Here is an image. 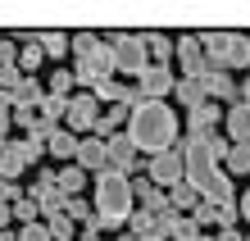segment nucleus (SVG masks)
<instances>
[{"instance_id": "1", "label": "nucleus", "mask_w": 250, "mask_h": 241, "mask_svg": "<svg viewBox=\"0 0 250 241\" xmlns=\"http://www.w3.org/2000/svg\"><path fill=\"white\" fill-rule=\"evenodd\" d=\"M127 137H132V146H137L146 159L173 150L178 146V114H173V105L141 100L137 110H132V118H127Z\"/></svg>"}, {"instance_id": "2", "label": "nucleus", "mask_w": 250, "mask_h": 241, "mask_svg": "<svg viewBox=\"0 0 250 241\" xmlns=\"http://www.w3.org/2000/svg\"><path fill=\"white\" fill-rule=\"evenodd\" d=\"M137 209V196H132V177H123L119 169L96 173V223L105 228H123Z\"/></svg>"}, {"instance_id": "3", "label": "nucleus", "mask_w": 250, "mask_h": 241, "mask_svg": "<svg viewBox=\"0 0 250 241\" xmlns=\"http://www.w3.org/2000/svg\"><path fill=\"white\" fill-rule=\"evenodd\" d=\"M182 150H187V182L196 187L200 200H205V191H209V182L218 177V164L228 159L232 141L209 132V137H182Z\"/></svg>"}, {"instance_id": "4", "label": "nucleus", "mask_w": 250, "mask_h": 241, "mask_svg": "<svg viewBox=\"0 0 250 241\" xmlns=\"http://www.w3.org/2000/svg\"><path fill=\"white\" fill-rule=\"evenodd\" d=\"M114 68L137 78V73L150 64V50H146V32H114Z\"/></svg>"}, {"instance_id": "5", "label": "nucleus", "mask_w": 250, "mask_h": 241, "mask_svg": "<svg viewBox=\"0 0 250 241\" xmlns=\"http://www.w3.org/2000/svg\"><path fill=\"white\" fill-rule=\"evenodd\" d=\"M114 73H119V68H114V46H109V41H100V46H96L91 55H82V59H73V78H78V82L86 87V91H91L96 82H105V78H114Z\"/></svg>"}, {"instance_id": "6", "label": "nucleus", "mask_w": 250, "mask_h": 241, "mask_svg": "<svg viewBox=\"0 0 250 241\" xmlns=\"http://www.w3.org/2000/svg\"><path fill=\"white\" fill-rule=\"evenodd\" d=\"M146 177H150L155 187H164V191H168V187H178V182H187V150H182V141L146 164Z\"/></svg>"}, {"instance_id": "7", "label": "nucleus", "mask_w": 250, "mask_h": 241, "mask_svg": "<svg viewBox=\"0 0 250 241\" xmlns=\"http://www.w3.org/2000/svg\"><path fill=\"white\" fill-rule=\"evenodd\" d=\"M64 123H68V132H78V137H82V132H96V123H100V100L91 91H73Z\"/></svg>"}, {"instance_id": "8", "label": "nucleus", "mask_w": 250, "mask_h": 241, "mask_svg": "<svg viewBox=\"0 0 250 241\" xmlns=\"http://www.w3.org/2000/svg\"><path fill=\"white\" fill-rule=\"evenodd\" d=\"M137 87H141L146 100H164V96H173V87H178V73L168 64H146L137 73Z\"/></svg>"}, {"instance_id": "9", "label": "nucleus", "mask_w": 250, "mask_h": 241, "mask_svg": "<svg viewBox=\"0 0 250 241\" xmlns=\"http://www.w3.org/2000/svg\"><path fill=\"white\" fill-rule=\"evenodd\" d=\"M105 150H109V169H119L123 177H132L141 169V150L132 146L127 132H114V137H105Z\"/></svg>"}, {"instance_id": "10", "label": "nucleus", "mask_w": 250, "mask_h": 241, "mask_svg": "<svg viewBox=\"0 0 250 241\" xmlns=\"http://www.w3.org/2000/svg\"><path fill=\"white\" fill-rule=\"evenodd\" d=\"M200 87H205V100L223 105V110L241 100V87H237V78H232L228 68H223V73H205V78H200Z\"/></svg>"}, {"instance_id": "11", "label": "nucleus", "mask_w": 250, "mask_h": 241, "mask_svg": "<svg viewBox=\"0 0 250 241\" xmlns=\"http://www.w3.org/2000/svg\"><path fill=\"white\" fill-rule=\"evenodd\" d=\"M32 200L41 209V219H50V214H60V209H64V196H60V187H55V173H37Z\"/></svg>"}, {"instance_id": "12", "label": "nucleus", "mask_w": 250, "mask_h": 241, "mask_svg": "<svg viewBox=\"0 0 250 241\" xmlns=\"http://www.w3.org/2000/svg\"><path fill=\"white\" fill-rule=\"evenodd\" d=\"M73 164H78V169H86V173H105L109 169V150H105V141H100V137H82V146H78V159H73Z\"/></svg>"}, {"instance_id": "13", "label": "nucleus", "mask_w": 250, "mask_h": 241, "mask_svg": "<svg viewBox=\"0 0 250 241\" xmlns=\"http://www.w3.org/2000/svg\"><path fill=\"white\" fill-rule=\"evenodd\" d=\"M223 123H228V141L232 146H250V105L237 100L223 110Z\"/></svg>"}, {"instance_id": "14", "label": "nucleus", "mask_w": 250, "mask_h": 241, "mask_svg": "<svg viewBox=\"0 0 250 241\" xmlns=\"http://www.w3.org/2000/svg\"><path fill=\"white\" fill-rule=\"evenodd\" d=\"M132 196L141 200V209H150V214H168V191L164 187H155L150 177H132Z\"/></svg>"}, {"instance_id": "15", "label": "nucleus", "mask_w": 250, "mask_h": 241, "mask_svg": "<svg viewBox=\"0 0 250 241\" xmlns=\"http://www.w3.org/2000/svg\"><path fill=\"white\" fill-rule=\"evenodd\" d=\"M218 118H223V105L205 100L200 110H191V114H187V137H209V132L218 128Z\"/></svg>"}, {"instance_id": "16", "label": "nucleus", "mask_w": 250, "mask_h": 241, "mask_svg": "<svg viewBox=\"0 0 250 241\" xmlns=\"http://www.w3.org/2000/svg\"><path fill=\"white\" fill-rule=\"evenodd\" d=\"M23 169H27L23 141H5V150H0V177H5V182H19Z\"/></svg>"}, {"instance_id": "17", "label": "nucleus", "mask_w": 250, "mask_h": 241, "mask_svg": "<svg viewBox=\"0 0 250 241\" xmlns=\"http://www.w3.org/2000/svg\"><path fill=\"white\" fill-rule=\"evenodd\" d=\"M228 46H232V32H200V50L214 68H228Z\"/></svg>"}, {"instance_id": "18", "label": "nucleus", "mask_w": 250, "mask_h": 241, "mask_svg": "<svg viewBox=\"0 0 250 241\" xmlns=\"http://www.w3.org/2000/svg\"><path fill=\"white\" fill-rule=\"evenodd\" d=\"M78 146H82V137L68 132V128H55L50 137H46V150H50L55 159H78Z\"/></svg>"}, {"instance_id": "19", "label": "nucleus", "mask_w": 250, "mask_h": 241, "mask_svg": "<svg viewBox=\"0 0 250 241\" xmlns=\"http://www.w3.org/2000/svg\"><path fill=\"white\" fill-rule=\"evenodd\" d=\"M146 50H150V64H168L178 55V41L164 37V32H146Z\"/></svg>"}, {"instance_id": "20", "label": "nucleus", "mask_w": 250, "mask_h": 241, "mask_svg": "<svg viewBox=\"0 0 250 241\" xmlns=\"http://www.w3.org/2000/svg\"><path fill=\"white\" fill-rule=\"evenodd\" d=\"M55 187H60V196L68 200V196H78L86 187V169H78V164H64V173H55Z\"/></svg>"}, {"instance_id": "21", "label": "nucleus", "mask_w": 250, "mask_h": 241, "mask_svg": "<svg viewBox=\"0 0 250 241\" xmlns=\"http://www.w3.org/2000/svg\"><path fill=\"white\" fill-rule=\"evenodd\" d=\"M168 205L178 209V214H191V209L200 205V191L191 187V182H178V187H168Z\"/></svg>"}, {"instance_id": "22", "label": "nucleus", "mask_w": 250, "mask_h": 241, "mask_svg": "<svg viewBox=\"0 0 250 241\" xmlns=\"http://www.w3.org/2000/svg\"><path fill=\"white\" fill-rule=\"evenodd\" d=\"M173 91H178V105H182L187 114L205 105V87H200V82H191V78H178V87H173Z\"/></svg>"}, {"instance_id": "23", "label": "nucleus", "mask_w": 250, "mask_h": 241, "mask_svg": "<svg viewBox=\"0 0 250 241\" xmlns=\"http://www.w3.org/2000/svg\"><path fill=\"white\" fill-rule=\"evenodd\" d=\"M205 228H200V223L196 219H191V214H178V209H173V228H168V241H196Z\"/></svg>"}, {"instance_id": "24", "label": "nucleus", "mask_w": 250, "mask_h": 241, "mask_svg": "<svg viewBox=\"0 0 250 241\" xmlns=\"http://www.w3.org/2000/svg\"><path fill=\"white\" fill-rule=\"evenodd\" d=\"M91 96H96L100 105H123V96H127V82H119V78H105V82H96V87H91Z\"/></svg>"}, {"instance_id": "25", "label": "nucleus", "mask_w": 250, "mask_h": 241, "mask_svg": "<svg viewBox=\"0 0 250 241\" xmlns=\"http://www.w3.org/2000/svg\"><path fill=\"white\" fill-rule=\"evenodd\" d=\"M41 59H46V50H41V46H37V41H32V37H27V41H23V46H19V68L27 73V78H37V68H41Z\"/></svg>"}, {"instance_id": "26", "label": "nucleus", "mask_w": 250, "mask_h": 241, "mask_svg": "<svg viewBox=\"0 0 250 241\" xmlns=\"http://www.w3.org/2000/svg\"><path fill=\"white\" fill-rule=\"evenodd\" d=\"M64 214H68L73 223H82V228H86V223H96V205H86L82 196H68V200H64ZM96 228H100V223H96Z\"/></svg>"}, {"instance_id": "27", "label": "nucleus", "mask_w": 250, "mask_h": 241, "mask_svg": "<svg viewBox=\"0 0 250 241\" xmlns=\"http://www.w3.org/2000/svg\"><path fill=\"white\" fill-rule=\"evenodd\" d=\"M41 100H46V91H41L37 78H23L19 87H14V105H32V110H37Z\"/></svg>"}, {"instance_id": "28", "label": "nucleus", "mask_w": 250, "mask_h": 241, "mask_svg": "<svg viewBox=\"0 0 250 241\" xmlns=\"http://www.w3.org/2000/svg\"><path fill=\"white\" fill-rule=\"evenodd\" d=\"M223 173H228V177H241V173H250V146H232V150H228Z\"/></svg>"}, {"instance_id": "29", "label": "nucleus", "mask_w": 250, "mask_h": 241, "mask_svg": "<svg viewBox=\"0 0 250 241\" xmlns=\"http://www.w3.org/2000/svg\"><path fill=\"white\" fill-rule=\"evenodd\" d=\"M228 68H250V37L232 32V46H228Z\"/></svg>"}, {"instance_id": "30", "label": "nucleus", "mask_w": 250, "mask_h": 241, "mask_svg": "<svg viewBox=\"0 0 250 241\" xmlns=\"http://www.w3.org/2000/svg\"><path fill=\"white\" fill-rule=\"evenodd\" d=\"M37 46L46 50L50 59H64V55H68V37H64V32H37Z\"/></svg>"}, {"instance_id": "31", "label": "nucleus", "mask_w": 250, "mask_h": 241, "mask_svg": "<svg viewBox=\"0 0 250 241\" xmlns=\"http://www.w3.org/2000/svg\"><path fill=\"white\" fill-rule=\"evenodd\" d=\"M37 110H41V118H50V123H64V114H68V96H50V91H46V100H41Z\"/></svg>"}, {"instance_id": "32", "label": "nucleus", "mask_w": 250, "mask_h": 241, "mask_svg": "<svg viewBox=\"0 0 250 241\" xmlns=\"http://www.w3.org/2000/svg\"><path fill=\"white\" fill-rule=\"evenodd\" d=\"M46 228H50V237H55V241H78V237H73V219L64 214V209L46 219Z\"/></svg>"}, {"instance_id": "33", "label": "nucleus", "mask_w": 250, "mask_h": 241, "mask_svg": "<svg viewBox=\"0 0 250 241\" xmlns=\"http://www.w3.org/2000/svg\"><path fill=\"white\" fill-rule=\"evenodd\" d=\"M68 46H73V59H82V55H91V50L100 46V37H96V32H73Z\"/></svg>"}, {"instance_id": "34", "label": "nucleus", "mask_w": 250, "mask_h": 241, "mask_svg": "<svg viewBox=\"0 0 250 241\" xmlns=\"http://www.w3.org/2000/svg\"><path fill=\"white\" fill-rule=\"evenodd\" d=\"M73 87H78V78H73L68 68H60V73H50V96H68Z\"/></svg>"}, {"instance_id": "35", "label": "nucleus", "mask_w": 250, "mask_h": 241, "mask_svg": "<svg viewBox=\"0 0 250 241\" xmlns=\"http://www.w3.org/2000/svg\"><path fill=\"white\" fill-rule=\"evenodd\" d=\"M19 241H55V237H50L46 223L37 219V223H23V228H19Z\"/></svg>"}, {"instance_id": "36", "label": "nucleus", "mask_w": 250, "mask_h": 241, "mask_svg": "<svg viewBox=\"0 0 250 241\" xmlns=\"http://www.w3.org/2000/svg\"><path fill=\"white\" fill-rule=\"evenodd\" d=\"M14 219H19V223H37V219H41L37 200H14Z\"/></svg>"}, {"instance_id": "37", "label": "nucleus", "mask_w": 250, "mask_h": 241, "mask_svg": "<svg viewBox=\"0 0 250 241\" xmlns=\"http://www.w3.org/2000/svg\"><path fill=\"white\" fill-rule=\"evenodd\" d=\"M32 123H37V110H32V105H14V128L32 132Z\"/></svg>"}, {"instance_id": "38", "label": "nucleus", "mask_w": 250, "mask_h": 241, "mask_svg": "<svg viewBox=\"0 0 250 241\" xmlns=\"http://www.w3.org/2000/svg\"><path fill=\"white\" fill-rule=\"evenodd\" d=\"M23 155H27V164H37L41 155H46V141L41 137H23Z\"/></svg>"}, {"instance_id": "39", "label": "nucleus", "mask_w": 250, "mask_h": 241, "mask_svg": "<svg viewBox=\"0 0 250 241\" xmlns=\"http://www.w3.org/2000/svg\"><path fill=\"white\" fill-rule=\"evenodd\" d=\"M14 200H23L19 182H5V177H0V205H14Z\"/></svg>"}, {"instance_id": "40", "label": "nucleus", "mask_w": 250, "mask_h": 241, "mask_svg": "<svg viewBox=\"0 0 250 241\" xmlns=\"http://www.w3.org/2000/svg\"><path fill=\"white\" fill-rule=\"evenodd\" d=\"M5 64H19V46L14 41H0V68Z\"/></svg>"}, {"instance_id": "41", "label": "nucleus", "mask_w": 250, "mask_h": 241, "mask_svg": "<svg viewBox=\"0 0 250 241\" xmlns=\"http://www.w3.org/2000/svg\"><path fill=\"white\" fill-rule=\"evenodd\" d=\"M78 241H100V228H96V223H86V228H82V237Z\"/></svg>"}, {"instance_id": "42", "label": "nucleus", "mask_w": 250, "mask_h": 241, "mask_svg": "<svg viewBox=\"0 0 250 241\" xmlns=\"http://www.w3.org/2000/svg\"><path fill=\"white\" fill-rule=\"evenodd\" d=\"M214 241H246V237H241V232H237V228H223V232H218V237H214Z\"/></svg>"}, {"instance_id": "43", "label": "nucleus", "mask_w": 250, "mask_h": 241, "mask_svg": "<svg viewBox=\"0 0 250 241\" xmlns=\"http://www.w3.org/2000/svg\"><path fill=\"white\" fill-rule=\"evenodd\" d=\"M237 209H241V219H250V191H241V196H237Z\"/></svg>"}, {"instance_id": "44", "label": "nucleus", "mask_w": 250, "mask_h": 241, "mask_svg": "<svg viewBox=\"0 0 250 241\" xmlns=\"http://www.w3.org/2000/svg\"><path fill=\"white\" fill-rule=\"evenodd\" d=\"M119 241H164V237H132V232H123Z\"/></svg>"}, {"instance_id": "45", "label": "nucleus", "mask_w": 250, "mask_h": 241, "mask_svg": "<svg viewBox=\"0 0 250 241\" xmlns=\"http://www.w3.org/2000/svg\"><path fill=\"white\" fill-rule=\"evenodd\" d=\"M241 100H246V105H250V78H246V82H241Z\"/></svg>"}, {"instance_id": "46", "label": "nucleus", "mask_w": 250, "mask_h": 241, "mask_svg": "<svg viewBox=\"0 0 250 241\" xmlns=\"http://www.w3.org/2000/svg\"><path fill=\"white\" fill-rule=\"evenodd\" d=\"M0 241H19V232H5V228H0Z\"/></svg>"}, {"instance_id": "47", "label": "nucleus", "mask_w": 250, "mask_h": 241, "mask_svg": "<svg viewBox=\"0 0 250 241\" xmlns=\"http://www.w3.org/2000/svg\"><path fill=\"white\" fill-rule=\"evenodd\" d=\"M196 241H214V237H205V232H200V237H196Z\"/></svg>"}, {"instance_id": "48", "label": "nucleus", "mask_w": 250, "mask_h": 241, "mask_svg": "<svg viewBox=\"0 0 250 241\" xmlns=\"http://www.w3.org/2000/svg\"><path fill=\"white\" fill-rule=\"evenodd\" d=\"M0 150H5V137H0Z\"/></svg>"}, {"instance_id": "49", "label": "nucleus", "mask_w": 250, "mask_h": 241, "mask_svg": "<svg viewBox=\"0 0 250 241\" xmlns=\"http://www.w3.org/2000/svg\"><path fill=\"white\" fill-rule=\"evenodd\" d=\"M246 241H250V237H246Z\"/></svg>"}]
</instances>
